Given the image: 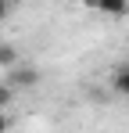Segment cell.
Listing matches in <instances>:
<instances>
[{
    "label": "cell",
    "mask_w": 129,
    "mask_h": 133,
    "mask_svg": "<svg viewBox=\"0 0 129 133\" xmlns=\"http://www.w3.org/2000/svg\"><path fill=\"white\" fill-rule=\"evenodd\" d=\"M7 15H11V4H4V0H0V22H4Z\"/></svg>",
    "instance_id": "7"
},
{
    "label": "cell",
    "mask_w": 129,
    "mask_h": 133,
    "mask_svg": "<svg viewBox=\"0 0 129 133\" xmlns=\"http://www.w3.org/2000/svg\"><path fill=\"white\" fill-rule=\"evenodd\" d=\"M11 130V115H7V111H0V133H7Z\"/></svg>",
    "instance_id": "6"
},
{
    "label": "cell",
    "mask_w": 129,
    "mask_h": 133,
    "mask_svg": "<svg viewBox=\"0 0 129 133\" xmlns=\"http://www.w3.org/2000/svg\"><path fill=\"white\" fill-rule=\"evenodd\" d=\"M7 87L15 90H32V87H40V68H32V65H18V68H11L7 72Z\"/></svg>",
    "instance_id": "1"
},
{
    "label": "cell",
    "mask_w": 129,
    "mask_h": 133,
    "mask_svg": "<svg viewBox=\"0 0 129 133\" xmlns=\"http://www.w3.org/2000/svg\"><path fill=\"white\" fill-rule=\"evenodd\" d=\"M11 101H15V90L7 87V83H0V111H4V108H11Z\"/></svg>",
    "instance_id": "5"
},
{
    "label": "cell",
    "mask_w": 129,
    "mask_h": 133,
    "mask_svg": "<svg viewBox=\"0 0 129 133\" xmlns=\"http://www.w3.org/2000/svg\"><path fill=\"white\" fill-rule=\"evenodd\" d=\"M97 11H101V15H111V18H126L129 4L126 0H97Z\"/></svg>",
    "instance_id": "2"
},
{
    "label": "cell",
    "mask_w": 129,
    "mask_h": 133,
    "mask_svg": "<svg viewBox=\"0 0 129 133\" xmlns=\"http://www.w3.org/2000/svg\"><path fill=\"white\" fill-rule=\"evenodd\" d=\"M111 87H115V94H122V97H129V65H122L118 72H115Z\"/></svg>",
    "instance_id": "4"
},
{
    "label": "cell",
    "mask_w": 129,
    "mask_h": 133,
    "mask_svg": "<svg viewBox=\"0 0 129 133\" xmlns=\"http://www.w3.org/2000/svg\"><path fill=\"white\" fill-rule=\"evenodd\" d=\"M18 65H22V61H18V47L7 43V40H0V68L11 72V68H18Z\"/></svg>",
    "instance_id": "3"
}]
</instances>
